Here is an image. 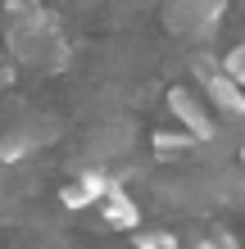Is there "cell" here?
<instances>
[{
  "mask_svg": "<svg viewBox=\"0 0 245 249\" xmlns=\"http://www.w3.org/2000/svg\"><path fill=\"white\" fill-rule=\"evenodd\" d=\"M9 54L23 64H46L50 46L59 50V32H55V18H46L37 5H9Z\"/></svg>",
  "mask_w": 245,
  "mask_h": 249,
  "instance_id": "6da1fadb",
  "label": "cell"
},
{
  "mask_svg": "<svg viewBox=\"0 0 245 249\" xmlns=\"http://www.w3.org/2000/svg\"><path fill=\"white\" fill-rule=\"evenodd\" d=\"M14 82V64L5 59V54H0V91H5V86Z\"/></svg>",
  "mask_w": 245,
  "mask_h": 249,
  "instance_id": "8fae6325",
  "label": "cell"
},
{
  "mask_svg": "<svg viewBox=\"0 0 245 249\" xmlns=\"http://www.w3.org/2000/svg\"><path fill=\"white\" fill-rule=\"evenodd\" d=\"M191 249H213V240H195V245H191Z\"/></svg>",
  "mask_w": 245,
  "mask_h": 249,
  "instance_id": "4fadbf2b",
  "label": "cell"
},
{
  "mask_svg": "<svg viewBox=\"0 0 245 249\" xmlns=\"http://www.w3.org/2000/svg\"><path fill=\"white\" fill-rule=\"evenodd\" d=\"M136 249H182V240L168 236V231H141V236H136Z\"/></svg>",
  "mask_w": 245,
  "mask_h": 249,
  "instance_id": "30bf717a",
  "label": "cell"
},
{
  "mask_svg": "<svg viewBox=\"0 0 245 249\" xmlns=\"http://www.w3.org/2000/svg\"><path fill=\"white\" fill-rule=\"evenodd\" d=\"M213 249H236V240L232 236H213Z\"/></svg>",
  "mask_w": 245,
  "mask_h": 249,
  "instance_id": "7c38bea8",
  "label": "cell"
},
{
  "mask_svg": "<svg viewBox=\"0 0 245 249\" xmlns=\"http://www.w3.org/2000/svg\"><path fill=\"white\" fill-rule=\"evenodd\" d=\"M205 95H209V105H213V109L232 113V118H241V113H245V91H241L236 82H227L218 68H209V72H205Z\"/></svg>",
  "mask_w": 245,
  "mask_h": 249,
  "instance_id": "8992f818",
  "label": "cell"
},
{
  "mask_svg": "<svg viewBox=\"0 0 245 249\" xmlns=\"http://www.w3.org/2000/svg\"><path fill=\"white\" fill-rule=\"evenodd\" d=\"M227 9V0H164V23L177 36H195V32H213Z\"/></svg>",
  "mask_w": 245,
  "mask_h": 249,
  "instance_id": "7a4b0ae2",
  "label": "cell"
},
{
  "mask_svg": "<svg viewBox=\"0 0 245 249\" xmlns=\"http://www.w3.org/2000/svg\"><path fill=\"white\" fill-rule=\"evenodd\" d=\"M168 109H172V118H177L182 127H186V136L191 141H213V118H209V109H205V100L200 95H191L186 86H172L168 91Z\"/></svg>",
  "mask_w": 245,
  "mask_h": 249,
  "instance_id": "3957f363",
  "label": "cell"
},
{
  "mask_svg": "<svg viewBox=\"0 0 245 249\" xmlns=\"http://www.w3.org/2000/svg\"><path fill=\"white\" fill-rule=\"evenodd\" d=\"M109 186H113V177H109V172L86 168L77 181H68V186L59 190V204H64V209H91V204H100V199L109 195Z\"/></svg>",
  "mask_w": 245,
  "mask_h": 249,
  "instance_id": "277c9868",
  "label": "cell"
},
{
  "mask_svg": "<svg viewBox=\"0 0 245 249\" xmlns=\"http://www.w3.org/2000/svg\"><path fill=\"white\" fill-rule=\"evenodd\" d=\"M154 150H159V154H182V150H195V141L186 136V131H182V136H177V131H154Z\"/></svg>",
  "mask_w": 245,
  "mask_h": 249,
  "instance_id": "9c48e42d",
  "label": "cell"
},
{
  "mask_svg": "<svg viewBox=\"0 0 245 249\" xmlns=\"http://www.w3.org/2000/svg\"><path fill=\"white\" fill-rule=\"evenodd\" d=\"M218 72H223L227 82H236L241 91H245V41H241V46H232V50L223 54V68H218Z\"/></svg>",
  "mask_w": 245,
  "mask_h": 249,
  "instance_id": "ba28073f",
  "label": "cell"
},
{
  "mask_svg": "<svg viewBox=\"0 0 245 249\" xmlns=\"http://www.w3.org/2000/svg\"><path fill=\"white\" fill-rule=\"evenodd\" d=\"M100 213H105V222H109V227H118V231H136V227H141V209H136V199L127 195L118 181H113V186H109V195L100 199Z\"/></svg>",
  "mask_w": 245,
  "mask_h": 249,
  "instance_id": "5b68a950",
  "label": "cell"
},
{
  "mask_svg": "<svg viewBox=\"0 0 245 249\" xmlns=\"http://www.w3.org/2000/svg\"><path fill=\"white\" fill-rule=\"evenodd\" d=\"M41 145V136H27V131H9L5 141H0V163H19L23 154H32Z\"/></svg>",
  "mask_w": 245,
  "mask_h": 249,
  "instance_id": "52a82bcc",
  "label": "cell"
},
{
  "mask_svg": "<svg viewBox=\"0 0 245 249\" xmlns=\"http://www.w3.org/2000/svg\"><path fill=\"white\" fill-rule=\"evenodd\" d=\"M241 168H245V145H241Z\"/></svg>",
  "mask_w": 245,
  "mask_h": 249,
  "instance_id": "5bb4252c",
  "label": "cell"
}]
</instances>
